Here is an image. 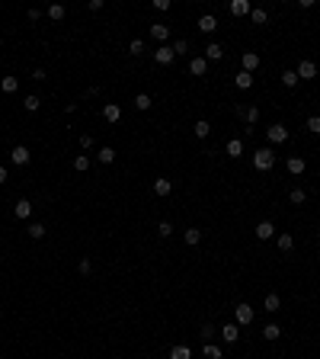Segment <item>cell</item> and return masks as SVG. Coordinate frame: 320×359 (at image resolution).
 <instances>
[{
    "label": "cell",
    "mask_w": 320,
    "mask_h": 359,
    "mask_svg": "<svg viewBox=\"0 0 320 359\" xmlns=\"http://www.w3.org/2000/svg\"><path fill=\"white\" fill-rule=\"evenodd\" d=\"M253 167L256 170H272L275 167V151L272 148H259V151L253 154Z\"/></svg>",
    "instance_id": "obj_1"
},
{
    "label": "cell",
    "mask_w": 320,
    "mask_h": 359,
    "mask_svg": "<svg viewBox=\"0 0 320 359\" xmlns=\"http://www.w3.org/2000/svg\"><path fill=\"white\" fill-rule=\"evenodd\" d=\"M266 138L272 141V145H282V141H288V129L275 122V125H269V129H266Z\"/></svg>",
    "instance_id": "obj_2"
},
{
    "label": "cell",
    "mask_w": 320,
    "mask_h": 359,
    "mask_svg": "<svg viewBox=\"0 0 320 359\" xmlns=\"http://www.w3.org/2000/svg\"><path fill=\"white\" fill-rule=\"evenodd\" d=\"M29 157H32V151L26 145H16L13 151H10V161L16 164V167H26V164H29Z\"/></svg>",
    "instance_id": "obj_3"
},
{
    "label": "cell",
    "mask_w": 320,
    "mask_h": 359,
    "mask_svg": "<svg viewBox=\"0 0 320 359\" xmlns=\"http://www.w3.org/2000/svg\"><path fill=\"white\" fill-rule=\"evenodd\" d=\"M173 58H176V55H173V45H160L157 52H154V61H157L160 68H167V64H173Z\"/></svg>",
    "instance_id": "obj_4"
},
{
    "label": "cell",
    "mask_w": 320,
    "mask_h": 359,
    "mask_svg": "<svg viewBox=\"0 0 320 359\" xmlns=\"http://www.w3.org/2000/svg\"><path fill=\"white\" fill-rule=\"evenodd\" d=\"M237 327H247V324H253V318H256V311H253L250 305H237Z\"/></svg>",
    "instance_id": "obj_5"
},
{
    "label": "cell",
    "mask_w": 320,
    "mask_h": 359,
    "mask_svg": "<svg viewBox=\"0 0 320 359\" xmlns=\"http://www.w3.org/2000/svg\"><path fill=\"white\" fill-rule=\"evenodd\" d=\"M295 74H298V80H314V77H317V64H314V61H301Z\"/></svg>",
    "instance_id": "obj_6"
},
{
    "label": "cell",
    "mask_w": 320,
    "mask_h": 359,
    "mask_svg": "<svg viewBox=\"0 0 320 359\" xmlns=\"http://www.w3.org/2000/svg\"><path fill=\"white\" fill-rule=\"evenodd\" d=\"M103 119H106V122H119V119H122V106H119V103H106V106H103Z\"/></svg>",
    "instance_id": "obj_7"
},
{
    "label": "cell",
    "mask_w": 320,
    "mask_h": 359,
    "mask_svg": "<svg viewBox=\"0 0 320 359\" xmlns=\"http://www.w3.org/2000/svg\"><path fill=\"white\" fill-rule=\"evenodd\" d=\"M13 215H16V218H32V202H29V199H16Z\"/></svg>",
    "instance_id": "obj_8"
},
{
    "label": "cell",
    "mask_w": 320,
    "mask_h": 359,
    "mask_svg": "<svg viewBox=\"0 0 320 359\" xmlns=\"http://www.w3.org/2000/svg\"><path fill=\"white\" fill-rule=\"evenodd\" d=\"M214 29H218V19H214L212 13H205L202 19H198V32H205V36H212Z\"/></svg>",
    "instance_id": "obj_9"
},
{
    "label": "cell",
    "mask_w": 320,
    "mask_h": 359,
    "mask_svg": "<svg viewBox=\"0 0 320 359\" xmlns=\"http://www.w3.org/2000/svg\"><path fill=\"white\" fill-rule=\"evenodd\" d=\"M224 58V48L218 45V42H208L205 45V61H221Z\"/></svg>",
    "instance_id": "obj_10"
},
{
    "label": "cell",
    "mask_w": 320,
    "mask_h": 359,
    "mask_svg": "<svg viewBox=\"0 0 320 359\" xmlns=\"http://www.w3.org/2000/svg\"><path fill=\"white\" fill-rule=\"evenodd\" d=\"M228 10H231V13H234V16H250V3H247V0H231V3H228Z\"/></svg>",
    "instance_id": "obj_11"
},
{
    "label": "cell",
    "mask_w": 320,
    "mask_h": 359,
    "mask_svg": "<svg viewBox=\"0 0 320 359\" xmlns=\"http://www.w3.org/2000/svg\"><path fill=\"white\" fill-rule=\"evenodd\" d=\"M151 38H154V42H160V45H163V42H167V38H170V29H167V26H163V23H154V26H151Z\"/></svg>",
    "instance_id": "obj_12"
},
{
    "label": "cell",
    "mask_w": 320,
    "mask_h": 359,
    "mask_svg": "<svg viewBox=\"0 0 320 359\" xmlns=\"http://www.w3.org/2000/svg\"><path fill=\"white\" fill-rule=\"evenodd\" d=\"M240 61H244V71H247V74H253V71L259 68V55H256V52H244V58H240Z\"/></svg>",
    "instance_id": "obj_13"
},
{
    "label": "cell",
    "mask_w": 320,
    "mask_h": 359,
    "mask_svg": "<svg viewBox=\"0 0 320 359\" xmlns=\"http://www.w3.org/2000/svg\"><path fill=\"white\" fill-rule=\"evenodd\" d=\"M237 113L244 115V122H247V125H256V119H259V106H240Z\"/></svg>",
    "instance_id": "obj_14"
},
{
    "label": "cell",
    "mask_w": 320,
    "mask_h": 359,
    "mask_svg": "<svg viewBox=\"0 0 320 359\" xmlns=\"http://www.w3.org/2000/svg\"><path fill=\"white\" fill-rule=\"evenodd\" d=\"M256 237H259V241H269V237H275V225H272V222H259V225H256Z\"/></svg>",
    "instance_id": "obj_15"
},
{
    "label": "cell",
    "mask_w": 320,
    "mask_h": 359,
    "mask_svg": "<svg viewBox=\"0 0 320 359\" xmlns=\"http://www.w3.org/2000/svg\"><path fill=\"white\" fill-rule=\"evenodd\" d=\"M154 192H157V196H170V192H173V183H170L167 176H157V180H154Z\"/></svg>",
    "instance_id": "obj_16"
},
{
    "label": "cell",
    "mask_w": 320,
    "mask_h": 359,
    "mask_svg": "<svg viewBox=\"0 0 320 359\" xmlns=\"http://www.w3.org/2000/svg\"><path fill=\"white\" fill-rule=\"evenodd\" d=\"M237 337H240L237 324H224V327H221V340H224V343H237Z\"/></svg>",
    "instance_id": "obj_17"
},
{
    "label": "cell",
    "mask_w": 320,
    "mask_h": 359,
    "mask_svg": "<svg viewBox=\"0 0 320 359\" xmlns=\"http://www.w3.org/2000/svg\"><path fill=\"white\" fill-rule=\"evenodd\" d=\"M224 151H228L231 157H234V161H237V157H240V154H244V141H240V138H231L228 145H224Z\"/></svg>",
    "instance_id": "obj_18"
},
{
    "label": "cell",
    "mask_w": 320,
    "mask_h": 359,
    "mask_svg": "<svg viewBox=\"0 0 320 359\" xmlns=\"http://www.w3.org/2000/svg\"><path fill=\"white\" fill-rule=\"evenodd\" d=\"M279 308H282V298L275 295V292H269L266 302H263V311H279Z\"/></svg>",
    "instance_id": "obj_19"
},
{
    "label": "cell",
    "mask_w": 320,
    "mask_h": 359,
    "mask_svg": "<svg viewBox=\"0 0 320 359\" xmlns=\"http://www.w3.org/2000/svg\"><path fill=\"white\" fill-rule=\"evenodd\" d=\"M304 167H307V164H304V157H288V173L301 176V173H304Z\"/></svg>",
    "instance_id": "obj_20"
},
{
    "label": "cell",
    "mask_w": 320,
    "mask_h": 359,
    "mask_svg": "<svg viewBox=\"0 0 320 359\" xmlns=\"http://www.w3.org/2000/svg\"><path fill=\"white\" fill-rule=\"evenodd\" d=\"M189 71H192L196 77H202V74L208 71V61H205V58H192V61H189Z\"/></svg>",
    "instance_id": "obj_21"
},
{
    "label": "cell",
    "mask_w": 320,
    "mask_h": 359,
    "mask_svg": "<svg viewBox=\"0 0 320 359\" xmlns=\"http://www.w3.org/2000/svg\"><path fill=\"white\" fill-rule=\"evenodd\" d=\"M151 106H154V99L147 96V93H138V96H135V109H141V113H147V109H151Z\"/></svg>",
    "instance_id": "obj_22"
},
{
    "label": "cell",
    "mask_w": 320,
    "mask_h": 359,
    "mask_svg": "<svg viewBox=\"0 0 320 359\" xmlns=\"http://www.w3.org/2000/svg\"><path fill=\"white\" fill-rule=\"evenodd\" d=\"M96 161H99V164H112V161H115V151H112L109 145L99 148V151H96Z\"/></svg>",
    "instance_id": "obj_23"
},
{
    "label": "cell",
    "mask_w": 320,
    "mask_h": 359,
    "mask_svg": "<svg viewBox=\"0 0 320 359\" xmlns=\"http://www.w3.org/2000/svg\"><path fill=\"white\" fill-rule=\"evenodd\" d=\"M192 132H196V138H208V135H212V125H208L205 119H198V122L192 125Z\"/></svg>",
    "instance_id": "obj_24"
},
{
    "label": "cell",
    "mask_w": 320,
    "mask_h": 359,
    "mask_svg": "<svg viewBox=\"0 0 320 359\" xmlns=\"http://www.w3.org/2000/svg\"><path fill=\"white\" fill-rule=\"evenodd\" d=\"M170 359H192V350L179 343V346H173V350H170Z\"/></svg>",
    "instance_id": "obj_25"
},
{
    "label": "cell",
    "mask_w": 320,
    "mask_h": 359,
    "mask_svg": "<svg viewBox=\"0 0 320 359\" xmlns=\"http://www.w3.org/2000/svg\"><path fill=\"white\" fill-rule=\"evenodd\" d=\"M0 90H3V93H16V90H19V80H16V77H3V80H0Z\"/></svg>",
    "instance_id": "obj_26"
},
{
    "label": "cell",
    "mask_w": 320,
    "mask_h": 359,
    "mask_svg": "<svg viewBox=\"0 0 320 359\" xmlns=\"http://www.w3.org/2000/svg\"><path fill=\"white\" fill-rule=\"evenodd\" d=\"M288 202H291V206H304V202H307V192L304 189H291L288 192Z\"/></svg>",
    "instance_id": "obj_27"
},
{
    "label": "cell",
    "mask_w": 320,
    "mask_h": 359,
    "mask_svg": "<svg viewBox=\"0 0 320 359\" xmlns=\"http://www.w3.org/2000/svg\"><path fill=\"white\" fill-rule=\"evenodd\" d=\"M263 337H266V340H279V337H282V327H279V324H266V327H263Z\"/></svg>",
    "instance_id": "obj_28"
},
{
    "label": "cell",
    "mask_w": 320,
    "mask_h": 359,
    "mask_svg": "<svg viewBox=\"0 0 320 359\" xmlns=\"http://www.w3.org/2000/svg\"><path fill=\"white\" fill-rule=\"evenodd\" d=\"M26 231H29V237H32V241H42V237H45V225H38V222H32Z\"/></svg>",
    "instance_id": "obj_29"
},
{
    "label": "cell",
    "mask_w": 320,
    "mask_h": 359,
    "mask_svg": "<svg viewBox=\"0 0 320 359\" xmlns=\"http://www.w3.org/2000/svg\"><path fill=\"white\" fill-rule=\"evenodd\" d=\"M275 244H279V250H291V247H295V237H291V234H279V237H275Z\"/></svg>",
    "instance_id": "obj_30"
},
{
    "label": "cell",
    "mask_w": 320,
    "mask_h": 359,
    "mask_svg": "<svg viewBox=\"0 0 320 359\" xmlns=\"http://www.w3.org/2000/svg\"><path fill=\"white\" fill-rule=\"evenodd\" d=\"M205 359H224V353H221V346H214V343H205Z\"/></svg>",
    "instance_id": "obj_31"
},
{
    "label": "cell",
    "mask_w": 320,
    "mask_h": 359,
    "mask_svg": "<svg viewBox=\"0 0 320 359\" xmlns=\"http://www.w3.org/2000/svg\"><path fill=\"white\" fill-rule=\"evenodd\" d=\"M237 87H240V90H250V87H253V74L240 71V74H237Z\"/></svg>",
    "instance_id": "obj_32"
},
{
    "label": "cell",
    "mask_w": 320,
    "mask_h": 359,
    "mask_svg": "<svg viewBox=\"0 0 320 359\" xmlns=\"http://www.w3.org/2000/svg\"><path fill=\"white\" fill-rule=\"evenodd\" d=\"M74 170L87 173V170H90V157H87V154H77V157H74Z\"/></svg>",
    "instance_id": "obj_33"
},
{
    "label": "cell",
    "mask_w": 320,
    "mask_h": 359,
    "mask_svg": "<svg viewBox=\"0 0 320 359\" xmlns=\"http://www.w3.org/2000/svg\"><path fill=\"white\" fill-rule=\"evenodd\" d=\"M250 19H253L256 26H263V23L269 19V13H266V10H259V7H253V10H250Z\"/></svg>",
    "instance_id": "obj_34"
},
{
    "label": "cell",
    "mask_w": 320,
    "mask_h": 359,
    "mask_svg": "<svg viewBox=\"0 0 320 359\" xmlns=\"http://www.w3.org/2000/svg\"><path fill=\"white\" fill-rule=\"evenodd\" d=\"M38 106H42V99H38V96H32V93L23 99V109H26V113H36Z\"/></svg>",
    "instance_id": "obj_35"
},
{
    "label": "cell",
    "mask_w": 320,
    "mask_h": 359,
    "mask_svg": "<svg viewBox=\"0 0 320 359\" xmlns=\"http://www.w3.org/2000/svg\"><path fill=\"white\" fill-rule=\"evenodd\" d=\"M198 241H202V231H198V228H189V231H186V244H189V247H196Z\"/></svg>",
    "instance_id": "obj_36"
},
{
    "label": "cell",
    "mask_w": 320,
    "mask_h": 359,
    "mask_svg": "<svg viewBox=\"0 0 320 359\" xmlns=\"http://www.w3.org/2000/svg\"><path fill=\"white\" fill-rule=\"evenodd\" d=\"M295 84H298V74H295V71H285V74H282V87H288V90H291Z\"/></svg>",
    "instance_id": "obj_37"
},
{
    "label": "cell",
    "mask_w": 320,
    "mask_h": 359,
    "mask_svg": "<svg viewBox=\"0 0 320 359\" xmlns=\"http://www.w3.org/2000/svg\"><path fill=\"white\" fill-rule=\"evenodd\" d=\"M128 52H131V55H135V58H138V55H144V42H141V38H131V45H128Z\"/></svg>",
    "instance_id": "obj_38"
},
{
    "label": "cell",
    "mask_w": 320,
    "mask_h": 359,
    "mask_svg": "<svg viewBox=\"0 0 320 359\" xmlns=\"http://www.w3.org/2000/svg\"><path fill=\"white\" fill-rule=\"evenodd\" d=\"M64 13H68V10H64L61 3H54V7H48V16H52V19H64Z\"/></svg>",
    "instance_id": "obj_39"
},
{
    "label": "cell",
    "mask_w": 320,
    "mask_h": 359,
    "mask_svg": "<svg viewBox=\"0 0 320 359\" xmlns=\"http://www.w3.org/2000/svg\"><path fill=\"white\" fill-rule=\"evenodd\" d=\"M189 52V42H186V38H176L173 42V55H186Z\"/></svg>",
    "instance_id": "obj_40"
},
{
    "label": "cell",
    "mask_w": 320,
    "mask_h": 359,
    "mask_svg": "<svg viewBox=\"0 0 320 359\" xmlns=\"http://www.w3.org/2000/svg\"><path fill=\"white\" fill-rule=\"evenodd\" d=\"M157 234L160 237H170V234H173V225H170V222H160L157 225Z\"/></svg>",
    "instance_id": "obj_41"
},
{
    "label": "cell",
    "mask_w": 320,
    "mask_h": 359,
    "mask_svg": "<svg viewBox=\"0 0 320 359\" xmlns=\"http://www.w3.org/2000/svg\"><path fill=\"white\" fill-rule=\"evenodd\" d=\"M307 129H311L314 135H320V115H311V119H307Z\"/></svg>",
    "instance_id": "obj_42"
},
{
    "label": "cell",
    "mask_w": 320,
    "mask_h": 359,
    "mask_svg": "<svg viewBox=\"0 0 320 359\" xmlns=\"http://www.w3.org/2000/svg\"><path fill=\"white\" fill-rule=\"evenodd\" d=\"M151 7L157 10V13H167V10H170V0H154Z\"/></svg>",
    "instance_id": "obj_43"
},
{
    "label": "cell",
    "mask_w": 320,
    "mask_h": 359,
    "mask_svg": "<svg viewBox=\"0 0 320 359\" xmlns=\"http://www.w3.org/2000/svg\"><path fill=\"white\" fill-rule=\"evenodd\" d=\"M77 269H80V276H87V273H90V269H93V263H90V260H87V257H84V260L77 263Z\"/></svg>",
    "instance_id": "obj_44"
},
{
    "label": "cell",
    "mask_w": 320,
    "mask_h": 359,
    "mask_svg": "<svg viewBox=\"0 0 320 359\" xmlns=\"http://www.w3.org/2000/svg\"><path fill=\"white\" fill-rule=\"evenodd\" d=\"M80 148H84V151H90V148H93V135H80Z\"/></svg>",
    "instance_id": "obj_45"
},
{
    "label": "cell",
    "mask_w": 320,
    "mask_h": 359,
    "mask_svg": "<svg viewBox=\"0 0 320 359\" xmlns=\"http://www.w3.org/2000/svg\"><path fill=\"white\" fill-rule=\"evenodd\" d=\"M32 80H48V77H45V71H42V68H36V71H32Z\"/></svg>",
    "instance_id": "obj_46"
},
{
    "label": "cell",
    "mask_w": 320,
    "mask_h": 359,
    "mask_svg": "<svg viewBox=\"0 0 320 359\" xmlns=\"http://www.w3.org/2000/svg\"><path fill=\"white\" fill-rule=\"evenodd\" d=\"M32 19V23H38V19H42V10H29V13H26Z\"/></svg>",
    "instance_id": "obj_47"
},
{
    "label": "cell",
    "mask_w": 320,
    "mask_h": 359,
    "mask_svg": "<svg viewBox=\"0 0 320 359\" xmlns=\"http://www.w3.org/2000/svg\"><path fill=\"white\" fill-rule=\"evenodd\" d=\"M0 183H7V167H0Z\"/></svg>",
    "instance_id": "obj_48"
}]
</instances>
